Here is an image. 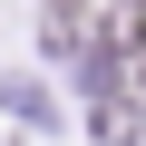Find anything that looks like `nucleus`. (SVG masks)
I'll list each match as a JSON object with an SVG mask.
<instances>
[{"mask_svg":"<svg viewBox=\"0 0 146 146\" xmlns=\"http://www.w3.org/2000/svg\"><path fill=\"white\" fill-rule=\"evenodd\" d=\"M58 10H78V0H58Z\"/></svg>","mask_w":146,"mask_h":146,"instance_id":"1","label":"nucleus"}]
</instances>
